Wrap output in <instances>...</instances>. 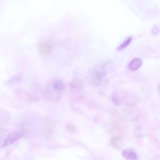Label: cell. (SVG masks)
<instances>
[{"mask_svg":"<svg viewBox=\"0 0 160 160\" xmlns=\"http://www.w3.org/2000/svg\"><path fill=\"white\" fill-rule=\"evenodd\" d=\"M22 136V133L19 131H14L10 133L5 139L3 142V146H9Z\"/></svg>","mask_w":160,"mask_h":160,"instance_id":"6da1fadb","label":"cell"},{"mask_svg":"<svg viewBox=\"0 0 160 160\" xmlns=\"http://www.w3.org/2000/svg\"><path fill=\"white\" fill-rule=\"evenodd\" d=\"M52 46L47 42H41L38 45V51L42 55H47L51 52Z\"/></svg>","mask_w":160,"mask_h":160,"instance_id":"7a4b0ae2","label":"cell"},{"mask_svg":"<svg viewBox=\"0 0 160 160\" xmlns=\"http://www.w3.org/2000/svg\"><path fill=\"white\" fill-rule=\"evenodd\" d=\"M142 65V60L140 58H134L128 65V68L131 71H136Z\"/></svg>","mask_w":160,"mask_h":160,"instance_id":"3957f363","label":"cell"},{"mask_svg":"<svg viewBox=\"0 0 160 160\" xmlns=\"http://www.w3.org/2000/svg\"><path fill=\"white\" fill-rule=\"evenodd\" d=\"M122 155L124 158L127 159H136L138 158L136 153L132 149H125L122 151Z\"/></svg>","mask_w":160,"mask_h":160,"instance_id":"277c9868","label":"cell"},{"mask_svg":"<svg viewBox=\"0 0 160 160\" xmlns=\"http://www.w3.org/2000/svg\"><path fill=\"white\" fill-rule=\"evenodd\" d=\"M52 86L54 89L57 91H61L64 89V84L61 80L55 81L52 84Z\"/></svg>","mask_w":160,"mask_h":160,"instance_id":"5b68a950","label":"cell"},{"mask_svg":"<svg viewBox=\"0 0 160 160\" xmlns=\"http://www.w3.org/2000/svg\"><path fill=\"white\" fill-rule=\"evenodd\" d=\"M111 144L114 148H119L122 144V140L120 138L115 136L111 139Z\"/></svg>","mask_w":160,"mask_h":160,"instance_id":"8992f818","label":"cell"},{"mask_svg":"<svg viewBox=\"0 0 160 160\" xmlns=\"http://www.w3.org/2000/svg\"><path fill=\"white\" fill-rule=\"evenodd\" d=\"M132 37H129V38H128L126 40H124V41H123V42L122 43H121L118 47V48H117V50L118 51H120V50H122V49H124V48H126L130 43H131V41H132Z\"/></svg>","mask_w":160,"mask_h":160,"instance_id":"52a82bcc","label":"cell"},{"mask_svg":"<svg viewBox=\"0 0 160 160\" xmlns=\"http://www.w3.org/2000/svg\"><path fill=\"white\" fill-rule=\"evenodd\" d=\"M151 32H152V34L153 35L157 34L159 32V28H158V26H154V27L152 28V30H151Z\"/></svg>","mask_w":160,"mask_h":160,"instance_id":"ba28073f","label":"cell"}]
</instances>
